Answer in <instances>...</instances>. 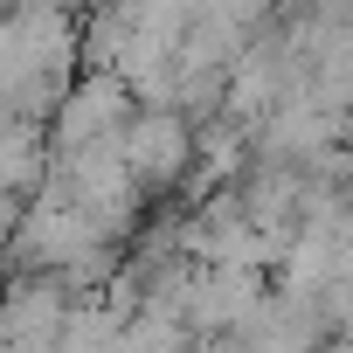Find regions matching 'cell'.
Returning <instances> with one entry per match:
<instances>
[{"label":"cell","mask_w":353,"mask_h":353,"mask_svg":"<svg viewBox=\"0 0 353 353\" xmlns=\"http://www.w3.org/2000/svg\"><path fill=\"white\" fill-rule=\"evenodd\" d=\"M118 145H125V166L139 173L145 188H166L173 173L188 166V152H194V139H188V125H181V118H139Z\"/></svg>","instance_id":"cell-1"}]
</instances>
